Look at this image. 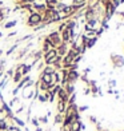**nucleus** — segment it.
Wrapping results in <instances>:
<instances>
[{"instance_id":"1","label":"nucleus","mask_w":124,"mask_h":131,"mask_svg":"<svg viewBox=\"0 0 124 131\" xmlns=\"http://www.w3.org/2000/svg\"><path fill=\"white\" fill-rule=\"evenodd\" d=\"M40 20H41V16L39 14H32L31 16H29L28 23H29V24H38Z\"/></svg>"},{"instance_id":"9","label":"nucleus","mask_w":124,"mask_h":131,"mask_svg":"<svg viewBox=\"0 0 124 131\" xmlns=\"http://www.w3.org/2000/svg\"><path fill=\"white\" fill-rule=\"evenodd\" d=\"M39 119H40L41 123H48V118H47V116H41V118H39Z\"/></svg>"},{"instance_id":"2","label":"nucleus","mask_w":124,"mask_h":131,"mask_svg":"<svg viewBox=\"0 0 124 131\" xmlns=\"http://www.w3.org/2000/svg\"><path fill=\"white\" fill-rule=\"evenodd\" d=\"M38 99H39V102H41V103H45V102H48L49 100V95H48V92H41V94H38V96H36Z\"/></svg>"},{"instance_id":"12","label":"nucleus","mask_w":124,"mask_h":131,"mask_svg":"<svg viewBox=\"0 0 124 131\" xmlns=\"http://www.w3.org/2000/svg\"><path fill=\"white\" fill-rule=\"evenodd\" d=\"M115 84H116L115 80H111V82H109V86H115Z\"/></svg>"},{"instance_id":"4","label":"nucleus","mask_w":124,"mask_h":131,"mask_svg":"<svg viewBox=\"0 0 124 131\" xmlns=\"http://www.w3.org/2000/svg\"><path fill=\"white\" fill-rule=\"evenodd\" d=\"M12 119H14V122H16V124H17L19 127H26L24 121H21L20 118H17V116H12Z\"/></svg>"},{"instance_id":"11","label":"nucleus","mask_w":124,"mask_h":131,"mask_svg":"<svg viewBox=\"0 0 124 131\" xmlns=\"http://www.w3.org/2000/svg\"><path fill=\"white\" fill-rule=\"evenodd\" d=\"M87 108H88L87 106H83V107H80V108H79V111H85Z\"/></svg>"},{"instance_id":"8","label":"nucleus","mask_w":124,"mask_h":131,"mask_svg":"<svg viewBox=\"0 0 124 131\" xmlns=\"http://www.w3.org/2000/svg\"><path fill=\"white\" fill-rule=\"evenodd\" d=\"M15 26H16V21L14 20V21L7 23V24H5V28H12V27H15Z\"/></svg>"},{"instance_id":"5","label":"nucleus","mask_w":124,"mask_h":131,"mask_svg":"<svg viewBox=\"0 0 124 131\" xmlns=\"http://www.w3.org/2000/svg\"><path fill=\"white\" fill-rule=\"evenodd\" d=\"M8 127H7V122L5 119H0V131H5Z\"/></svg>"},{"instance_id":"6","label":"nucleus","mask_w":124,"mask_h":131,"mask_svg":"<svg viewBox=\"0 0 124 131\" xmlns=\"http://www.w3.org/2000/svg\"><path fill=\"white\" fill-rule=\"evenodd\" d=\"M63 122H64L63 114H57V115L55 116V124H56V123H63Z\"/></svg>"},{"instance_id":"3","label":"nucleus","mask_w":124,"mask_h":131,"mask_svg":"<svg viewBox=\"0 0 124 131\" xmlns=\"http://www.w3.org/2000/svg\"><path fill=\"white\" fill-rule=\"evenodd\" d=\"M66 108H67V103L64 100H59L57 102V111L59 114H64L66 112Z\"/></svg>"},{"instance_id":"7","label":"nucleus","mask_w":124,"mask_h":131,"mask_svg":"<svg viewBox=\"0 0 124 131\" xmlns=\"http://www.w3.org/2000/svg\"><path fill=\"white\" fill-rule=\"evenodd\" d=\"M21 76H23V75H21L20 72H16L15 76H14V82H15V83H19V82L21 80Z\"/></svg>"},{"instance_id":"13","label":"nucleus","mask_w":124,"mask_h":131,"mask_svg":"<svg viewBox=\"0 0 124 131\" xmlns=\"http://www.w3.org/2000/svg\"><path fill=\"white\" fill-rule=\"evenodd\" d=\"M36 131H43V128H41V127H36Z\"/></svg>"},{"instance_id":"10","label":"nucleus","mask_w":124,"mask_h":131,"mask_svg":"<svg viewBox=\"0 0 124 131\" xmlns=\"http://www.w3.org/2000/svg\"><path fill=\"white\" fill-rule=\"evenodd\" d=\"M32 124H33V126H36V127H39V121H38L36 118L32 119Z\"/></svg>"}]
</instances>
